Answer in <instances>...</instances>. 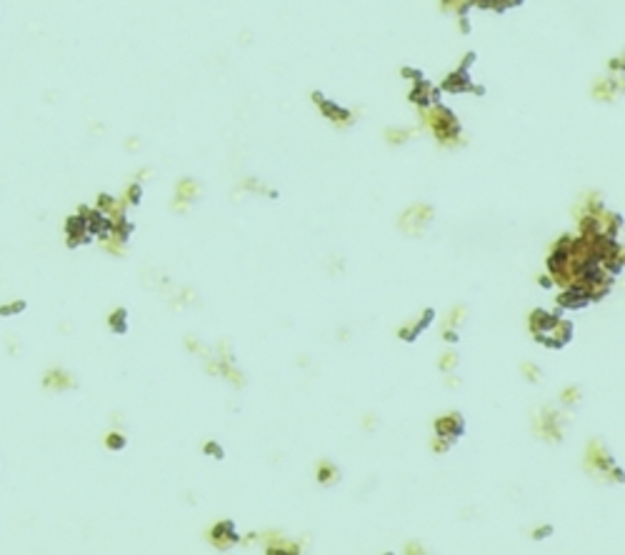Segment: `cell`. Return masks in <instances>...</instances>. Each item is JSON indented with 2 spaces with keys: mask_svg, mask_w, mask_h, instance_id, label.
<instances>
[{
  "mask_svg": "<svg viewBox=\"0 0 625 555\" xmlns=\"http://www.w3.org/2000/svg\"><path fill=\"white\" fill-rule=\"evenodd\" d=\"M43 383H45L48 390H63L68 385H73V378L68 373H63V370H48L45 378H43Z\"/></svg>",
  "mask_w": 625,
  "mask_h": 555,
  "instance_id": "obj_1",
  "label": "cell"
},
{
  "mask_svg": "<svg viewBox=\"0 0 625 555\" xmlns=\"http://www.w3.org/2000/svg\"><path fill=\"white\" fill-rule=\"evenodd\" d=\"M108 445H110V448H120V445H123V438H120V435H110V438H108Z\"/></svg>",
  "mask_w": 625,
  "mask_h": 555,
  "instance_id": "obj_2",
  "label": "cell"
}]
</instances>
